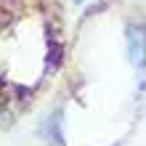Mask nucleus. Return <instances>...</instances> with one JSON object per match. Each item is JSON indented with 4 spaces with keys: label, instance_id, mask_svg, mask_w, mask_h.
Segmentation results:
<instances>
[{
    "label": "nucleus",
    "instance_id": "f257e3e1",
    "mask_svg": "<svg viewBox=\"0 0 146 146\" xmlns=\"http://www.w3.org/2000/svg\"><path fill=\"white\" fill-rule=\"evenodd\" d=\"M127 53H130L135 66L146 64V29L133 27L130 32H127Z\"/></svg>",
    "mask_w": 146,
    "mask_h": 146
}]
</instances>
